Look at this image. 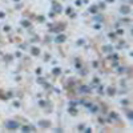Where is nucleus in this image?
I'll use <instances>...</instances> for the list:
<instances>
[{
    "mask_svg": "<svg viewBox=\"0 0 133 133\" xmlns=\"http://www.w3.org/2000/svg\"><path fill=\"white\" fill-rule=\"evenodd\" d=\"M19 127V124L16 123V121H8L7 123V128L8 129H16Z\"/></svg>",
    "mask_w": 133,
    "mask_h": 133,
    "instance_id": "nucleus-1",
    "label": "nucleus"
},
{
    "mask_svg": "<svg viewBox=\"0 0 133 133\" xmlns=\"http://www.w3.org/2000/svg\"><path fill=\"white\" fill-rule=\"evenodd\" d=\"M80 92H81V93H89V92H91V88L83 85V87H80Z\"/></svg>",
    "mask_w": 133,
    "mask_h": 133,
    "instance_id": "nucleus-2",
    "label": "nucleus"
},
{
    "mask_svg": "<svg viewBox=\"0 0 133 133\" xmlns=\"http://www.w3.org/2000/svg\"><path fill=\"white\" fill-rule=\"evenodd\" d=\"M40 125L45 128V127H48V125H49V123H47V121H40Z\"/></svg>",
    "mask_w": 133,
    "mask_h": 133,
    "instance_id": "nucleus-3",
    "label": "nucleus"
},
{
    "mask_svg": "<svg viewBox=\"0 0 133 133\" xmlns=\"http://www.w3.org/2000/svg\"><path fill=\"white\" fill-rule=\"evenodd\" d=\"M65 40V36H59L57 37V41H64Z\"/></svg>",
    "mask_w": 133,
    "mask_h": 133,
    "instance_id": "nucleus-4",
    "label": "nucleus"
}]
</instances>
